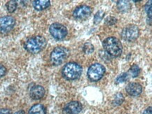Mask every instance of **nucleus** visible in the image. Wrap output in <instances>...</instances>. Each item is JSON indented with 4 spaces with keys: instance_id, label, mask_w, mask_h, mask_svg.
Returning a JSON list of instances; mask_svg holds the SVG:
<instances>
[{
    "instance_id": "f257e3e1",
    "label": "nucleus",
    "mask_w": 152,
    "mask_h": 114,
    "mask_svg": "<svg viewBox=\"0 0 152 114\" xmlns=\"http://www.w3.org/2000/svg\"><path fill=\"white\" fill-rule=\"evenodd\" d=\"M46 46V40L42 36L31 37L26 41L24 47L29 53L36 54L42 51Z\"/></svg>"
},
{
    "instance_id": "f03ea898",
    "label": "nucleus",
    "mask_w": 152,
    "mask_h": 114,
    "mask_svg": "<svg viewBox=\"0 0 152 114\" xmlns=\"http://www.w3.org/2000/svg\"><path fill=\"white\" fill-rule=\"evenodd\" d=\"M103 47L109 55L112 57H118L122 53V44L117 38L108 37L103 41Z\"/></svg>"
},
{
    "instance_id": "7ed1b4c3",
    "label": "nucleus",
    "mask_w": 152,
    "mask_h": 114,
    "mask_svg": "<svg viewBox=\"0 0 152 114\" xmlns=\"http://www.w3.org/2000/svg\"><path fill=\"white\" fill-rule=\"evenodd\" d=\"M63 76L68 80H76L82 74V67L75 62H69L65 65L62 71Z\"/></svg>"
},
{
    "instance_id": "20e7f679",
    "label": "nucleus",
    "mask_w": 152,
    "mask_h": 114,
    "mask_svg": "<svg viewBox=\"0 0 152 114\" xmlns=\"http://www.w3.org/2000/svg\"><path fill=\"white\" fill-rule=\"evenodd\" d=\"M68 51L64 47H56L50 54V61L53 65H60L67 59Z\"/></svg>"
},
{
    "instance_id": "39448f33",
    "label": "nucleus",
    "mask_w": 152,
    "mask_h": 114,
    "mask_svg": "<svg viewBox=\"0 0 152 114\" xmlns=\"http://www.w3.org/2000/svg\"><path fill=\"white\" fill-rule=\"evenodd\" d=\"M105 73V68L99 63H95L89 67L88 70V77L92 81H98L102 78Z\"/></svg>"
},
{
    "instance_id": "423d86ee",
    "label": "nucleus",
    "mask_w": 152,
    "mask_h": 114,
    "mask_svg": "<svg viewBox=\"0 0 152 114\" xmlns=\"http://www.w3.org/2000/svg\"><path fill=\"white\" fill-rule=\"evenodd\" d=\"M139 33V28L137 26L135 25H129L123 30L121 36L124 40L131 42L137 39Z\"/></svg>"
},
{
    "instance_id": "0eeeda50",
    "label": "nucleus",
    "mask_w": 152,
    "mask_h": 114,
    "mask_svg": "<svg viewBox=\"0 0 152 114\" xmlns=\"http://www.w3.org/2000/svg\"><path fill=\"white\" fill-rule=\"evenodd\" d=\"M50 33L53 37L57 40H62L67 34V30L63 25L56 23L52 24L49 28Z\"/></svg>"
},
{
    "instance_id": "6e6552de",
    "label": "nucleus",
    "mask_w": 152,
    "mask_h": 114,
    "mask_svg": "<svg viewBox=\"0 0 152 114\" xmlns=\"http://www.w3.org/2000/svg\"><path fill=\"white\" fill-rule=\"evenodd\" d=\"M15 20L12 16H4L0 19V32L7 33L10 32L14 27Z\"/></svg>"
},
{
    "instance_id": "1a4fd4ad",
    "label": "nucleus",
    "mask_w": 152,
    "mask_h": 114,
    "mask_svg": "<svg viewBox=\"0 0 152 114\" xmlns=\"http://www.w3.org/2000/svg\"><path fill=\"white\" fill-rule=\"evenodd\" d=\"M92 13V9L88 6H80L74 11L73 16L79 20H83L88 18Z\"/></svg>"
},
{
    "instance_id": "9d476101",
    "label": "nucleus",
    "mask_w": 152,
    "mask_h": 114,
    "mask_svg": "<svg viewBox=\"0 0 152 114\" xmlns=\"http://www.w3.org/2000/svg\"><path fill=\"white\" fill-rule=\"evenodd\" d=\"M82 110V105L79 102L73 101L68 103L62 110L63 114H79Z\"/></svg>"
},
{
    "instance_id": "9b49d317",
    "label": "nucleus",
    "mask_w": 152,
    "mask_h": 114,
    "mask_svg": "<svg viewBox=\"0 0 152 114\" xmlns=\"http://www.w3.org/2000/svg\"><path fill=\"white\" fill-rule=\"evenodd\" d=\"M128 94L132 97L139 96L142 92V86L137 83H130L126 88Z\"/></svg>"
},
{
    "instance_id": "f8f14e48",
    "label": "nucleus",
    "mask_w": 152,
    "mask_h": 114,
    "mask_svg": "<svg viewBox=\"0 0 152 114\" xmlns=\"http://www.w3.org/2000/svg\"><path fill=\"white\" fill-rule=\"evenodd\" d=\"M44 94H45V89L44 88V87L39 85L34 86L30 89V95L33 99H42L44 97Z\"/></svg>"
},
{
    "instance_id": "ddd939ff",
    "label": "nucleus",
    "mask_w": 152,
    "mask_h": 114,
    "mask_svg": "<svg viewBox=\"0 0 152 114\" xmlns=\"http://www.w3.org/2000/svg\"><path fill=\"white\" fill-rule=\"evenodd\" d=\"M32 4L36 10L42 11L50 7V1L48 0H37L33 1Z\"/></svg>"
},
{
    "instance_id": "4468645a",
    "label": "nucleus",
    "mask_w": 152,
    "mask_h": 114,
    "mask_svg": "<svg viewBox=\"0 0 152 114\" xmlns=\"http://www.w3.org/2000/svg\"><path fill=\"white\" fill-rule=\"evenodd\" d=\"M46 108L41 104H37L32 106L29 111L28 114H46Z\"/></svg>"
},
{
    "instance_id": "2eb2a0df",
    "label": "nucleus",
    "mask_w": 152,
    "mask_h": 114,
    "mask_svg": "<svg viewBox=\"0 0 152 114\" xmlns=\"http://www.w3.org/2000/svg\"><path fill=\"white\" fill-rule=\"evenodd\" d=\"M130 4L128 1H117V8L121 12H127L130 9Z\"/></svg>"
},
{
    "instance_id": "dca6fc26",
    "label": "nucleus",
    "mask_w": 152,
    "mask_h": 114,
    "mask_svg": "<svg viewBox=\"0 0 152 114\" xmlns=\"http://www.w3.org/2000/svg\"><path fill=\"white\" fill-rule=\"evenodd\" d=\"M124 100V97L121 93H117L115 95V97L114 100H113L112 104L114 106H118L121 105L123 103Z\"/></svg>"
},
{
    "instance_id": "f3484780",
    "label": "nucleus",
    "mask_w": 152,
    "mask_h": 114,
    "mask_svg": "<svg viewBox=\"0 0 152 114\" xmlns=\"http://www.w3.org/2000/svg\"><path fill=\"white\" fill-rule=\"evenodd\" d=\"M130 73L133 78H135V77L138 76L140 73V67H138L137 65H133L131 67V68L130 69Z\"/></svg>"
},
{
    "instance_id": "a211bd4d",
    "label": "nucleus",
    "mask_w": 152,
    "mask_h": 114,
    "mask_svg": "<svg viewBox=\"0 0 152 114\" xmlns=\"http://www.w3.org/2000/svg\"><path fill=\"white\" fill-rule=\"evenodd\" d=\"M7 10L9 13L14 12L17 8V3L15 1H9V2L7 4Z\"/></svg>"
},
{
    "instance_id": "6ab92c4d",
    "label": "nucleus",
    "mask_w": 152,
    "mask_h": 114,
    "mask_svg": "<svg viewBox=\"0 0 152 114\" xmlns=\"http://www.w3.org/2000/svg\"><path fill=\"white\" fill-rule=\"evenodd\" d=\"M104 16V12L103 11H99L98 12H97L94 17V23L95 24L100 23L101 20H102Z\"/></svg>"
},
{
    "instance_id": "aec40b11",
    "label": "nucleus",
    "mask_w": 152,
    "mask_h": 114,
    "mask_svg": "<svg viewBox=\"0 0 152 114\" xmlns=\"http://www.w3.org/2000/svg\"><path fill=\"white\" fill-rule=\"evenodd\" d=\"M83 50L85 53L91 54L94 51V47H93V46L91 43H86L84 46H83Z\"/></svg>"
},
{
    "instance_id": "412c9836",
    "label": "nucleus",
    "mask_w": 152,
    "mask_h": 114,
    "mask_svg": "<svg viewBox=\"0 0 152 114\" xmlns=\"http://www.w3.org/2000/svg\"><path fill=\"white\" fill-rule=\"evenodd\" d=\"M128 79V74L127 73H123L121 75H119L116 79V84H121V83H124Z\"/></svg>"
},
{
    "instance_id": "4be33fe9",
    "label": "nucleus",
    "mask_w": 152,
    "mask_h": 114,
    "mask_svg": "<svg viewBox=\"0 0 152 114\" xmlns=\"http://www.w3.org/2000/svg\"><path fill=\"white\" fill-rule=\"evenodd\" d=\"M151 0H150V1H148V2L145 5V11L146 12H147V15H148V17H149V20L151 21Z\"/></svg>"
},
{
    "instance_id": "5701e85b",
    "label": "nucleus",
    "mask_w": 152,
    "mask_h": 114,
    "mask_svg": "<svg viewBox=\"0 0 152 114\" xmlns=\"http://www.w3.org/2000/svg\"><path fill=\"white\" fill-rule=\"evenodd\" d=\"M7 73V68L2 65H0V78L5 76Z\"/></svg>"
},
{
    "instance_id": "b1692460",
    "label": "nucleus",
    "mask_w": 152,
    "mask_h": 114,
    "mask_svg": "<svg viewBox=\"0 0 152 114\" xmlns=\"http://www.w3.org/2000/svg\"><path fill=\"white\" fill-rule=\"evenodd\" d=\"M111 22H112V24H114L116 22V19L114 18H112V17H110V18H107L106 21H105V23L108 25H112V23Z\"/></svg>"
},
{
    "instance_id": "393cba45",
    "label": "nucleus",
    "mask_w": 152,
    "mask_h": 114,
    "mask_svg": "<svg viewBox=\"0 0 152 114\" xmlns=\"http://www.w3.org/2000/svg\"><path fill=\"white\" fill-rule=\"evenodd\" d=\"M0 114H11V112L9 109H0Z\"/></svg>"
},
{
    "instance_id": "a878e982",
    "label": "nucleus",
    "mask_w": 152,
    "mask_h": 114,
    "mask_svg": "<svg viewBox=\"0 0 152 114\" xmlns=\"http://www.w3.org/2000/svg\"><path fill=\"white\" fill-rule=\"evenodd\" d=\"M152 110H151V107H150L149 108H147V109H145V111L143 112L142 114H152Z\"/></svg>"
},
{
    "instance_id": "bb28decb",
    "label": "nucleus",
    "mask_w": 152,
    "mask_h": 114,
    "mask_svg": "<svg viewBox=\"0 0 152 114\" xmlns=\"http://www.w3.org/2000/svg\"><path fill=\"white\" fill-rule=\"evenodd\" d=\"M14 114H25V113L23 111H17L16 113H15Z\"/></svg>"
}]
</instances>
